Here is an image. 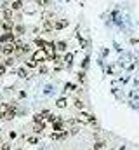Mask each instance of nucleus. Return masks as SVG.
<instances>
[{
    "label": "nucleus",
    "instance_id": "obj_20",
    "mask_svg": "<svg viewBox=\"0 0 139 150\" xmlns=\"http://www.w3.org/2000/svg\"><path fill=\"white\" fill-rule=\"evenodd\" d=\"M73 105H75L77 108H84V103H82L80 100H75V101H73Z\"/></svg>",
    "mask_w": 139,
    "mask_h": 150
},
{
    "label": "nucleus",
    "instance_id": "obj_13",
    "mask_svg": "<svg viewBox=\"0 0 139 150\" xmlns=\"http://www.w3.org/2000/svg\"><path fill=\"white\" fill-rule=\"evenodd\" d=\"M4 65H5V67H12V65H14V58H12V56H7V58L4 59Z\"/></svg>",
    "mask_w": 139,
    "mask_h": 150
},
{
    "label": "nucleus",
    "instance_id": "obj_15",
    "mask_svg": "<svg viewBox=\"0 0 139 150\" xmlns=\"http://www.w3.org/2000/svg\"><path fill=\"white\" fill-rule=\"evenodd\" d=\"M18 75H19L21 79H26V77H28V72H26V68H19V70H18Z\"/></svg>",
    "mask_w": 139,
    "mask_h": 150
},
{
    "label": "nucleus",
    "instance_id": "obj_8",
    "mask_svg": "<svg viewBox=\"0 0 139 150\" xmlns=\"http://www.w3.org/2000/svg\"><path fill=\"white\" fill-rule=\"evenodd\" d=\"M12 28H14L12 21H4V19H2V30H4V32H12Z\"/></svg>",
    "mask_w": 139,
    "mask_h": 150
},
{
    "label": "nucleus",
    "instance_id": "obj_19",
    "mask_svg": "<svg viewBox=\"0 0 139 150\" xmlns=\"http://www.w3.org/2000/svg\"><path fill=\"white\" fill-rule=\"evenodd\" d=\"M37 65H38V63H37V61H33V59H30V61L26 63V67H28V68H35Z\"/></svg>",
    "mask_w": 139,
    "mask_h": 150
},
{
    "label": "nucleus",
    "instance_id": "obj_22",
    "mask_svg": "<svg viewBox=\"0 0 139 150\" xmlns=\"http://www.w3.org/2000/svg\"><path fill=\"white\" fill-rule=\"evenodd\" d=\"M35 44H37V45H40V47H44V45H45V40H42V38H37V40H35Z\"/></svg>",
    "mask_w": 139,
    "mask_h": 150
},
{
    "label": "nucleus",
    "instance_id": "obj_17",
    "mask_svg": "<svg viewBox=\"0 0 139 150\" xmlns=\"http://www.w3.org/2000/svg\"><path fill=\"white\" fill-rule=\"evenodd\" d=\"M65 61H66V63H71V61H73V54H71V52H68V54H66V56H65Z\"/></svg>",
    "mask_w": 139,
    "mask_h": 150
},
{
    "label": "nucleus",
    "instance_id": "obj_10",
    "mask_svg": "<svg viewBox=\"0 0 139 150\" xmlns=\"http://www.w3.org/2000/svg\"><path fill=\"white\" fill-rule=\"evenodd\" d=\"M12 33H14V35H23V33H25V26H21V25H16V26L12 28Z\"/></svg>",
    "mask_w": 139,
    "mask_h": 150
},
{
    "label": "nucleus",
    "instance_id": "obj_23",
    "mask_svg": "<svg viewBox=\"0 0 139 150\" xmlns=\"http://www.w3.org/2000/svg\"><path fill=\"white\" fill-rule=\"evenodd\" d=\"M38 140H37V136H33V138H28V143H32V145H35Z\"/></svg>",
    "mask_w": 139,
    "mask_h": 150
},
{
    "label": "nucleus",
    "instance_id": "obj_16",
    "mask_svg": "<svg viewBox=\"0 0 139 150\" xmlns=\"http://www.w3.org/2000/svg\"><path fill=\"white\" fill-rule=\"evenodd\" d=\"M66 91H68V93H73V91H77V86H73V84H66Z\"/></svg>",
    "mask_w": 139,
    "mask_h": 150
},
{
    "label": "nucleus",
    "instance_id": "obj_11",
    "mask_svg": "<svg viewBox=\"0 0 139 150\" xmlns=\"http://www.w3.org/2000/svg\"><path fill=\"white\" fill-rule=\"evenodd\" d=\"M21 7H23V0H14V2L11 4V9H12V11H19Z\"/></svg>",
    "mask_w": 139,
    "mask_h": 150
},
{
    "label": "nucleus",
    "instance_id": "obj_24",
    "mask_svg": "<svg viewBox=\"0 0 139 150\" xmlns=\"http://www.w3.org/2000/svg\"><path fill=\"white\" fill-rule=\"evenodd\" d=\"M0 150H11V147H9V145H2V149Z\"/></svg>",
    "mask_w": 139,
    "mask_h": 150
},
{
    "label": "nucleus",
    "instance_id": "obj_9",
    "mask_svg": "<svg viewBox=\"0 0 139 150\" xmlns=\"http://www.w3.org/2000/svg\"><path fill=\"white\" fill-rule=\"evenodd\" d=\"M54 45H56V51H66V42L65 40H58V42H54Z\"/></svg>",
    "mask_w": 139,
    "mask_h": 150
},
{
    "label": "nucleus",
    "instance_id": "obj_4",
    "mask_svg": "<svg viewBox=\"0 0 139 150\" xmlns=\"http://www.w3.org/2000/svg\"><path fill=\"white\" fill-rule=\"evenodd\" d=\"M32 59L37 61V63L45 61V59H47V54H45V51H44V49H38V51H35L33 54H32Z\"/></svg>",
    "mask_w": 139,
    "mask_h": 150
},
{
    "label": "nucleus",
    "instance_id": "obj_7",
    "mask_svg": "<svg viewBox=\"0 0 139 150\" xmlns=\"http://www.w3.org/2000/svg\"><path fill=\"white\" fill-rule=\"evenodd\" d=\"M4 19L5 21H12V9L11 7H4Z\"/></svg>",
    "mask_w": 139,
    "mask_h": 150
},
{
    "label": "nucleus",
    "instance_id": "obj_21",
    "mask_svg": "<svg viewBox=\"0 0 139 150\" xmlns=\"http://www.w3.org/2000/svg\"><path fill=\"white\" fill-rule=\"evenodd\" d=\"M103 147H104V142H96V145H94V149H96V150L103 149Z\"/></svg>",
    "mask_w": 139,
    "mask_h": 150
},
{
    "label": "nucleus",
    "instance_id": "obj_5",
    "mask_svg": "<svg viewBox=\"0 0 139 150\" xmlns=\"http://www.w3.org/2000/svg\"><path fill=\"white\" fill-rule=\"evenodd\" d=\"M66 26H68V21H66V19H63V21L56 19V21L52 23V28H54V30H61V28H66Z\"/></svg>",
    "mask_w": 139,
    "mask_h": 150
},
{
    "label": "nucleus",
    "instance_id": "obj_25",
    "mask_svg": "<svg viewBox=\"0 0 139 150\" xmlns=\"http://www.w3.org/2000/svg\"><path fill=\"white\" fill-rule=\"evenodd\" d=\"M120 150H125V149H124V147H122V149H120Z\"/></svg>",
    "mask_w": 139,
    "mask_h": 150
},
{
    "label": "nucleus",
    "instance_id": "obj_14",
    "mask_svg": "<svg viewBox=\"0 0 139 150\" xmlns=\"http://www.w3.org/2000/svg\"><path fill=\"white\" fill-rule=\"evenodd\" d=\"M44 129H45V122H42V124H38V126L35 127V133H37V134H40V133H42Z\"/></svg>",
    "mask_w": 139,
    "mask_h": 150
},
{
    "label": "nucleus",
    "instance_id": "obj_18",
    "mask_svg": "<svg viewBox=\"0 0 139 150\" xmlns=\"http://www.w3.org/2000/svg\"><path fill=\"white\" fill-rule=\"evenodd\" d=\"M5 72H7V67H5L4 63H0V77H2V75H5Z\"/></svg>",
    "mask_w": 139,
    "mask_h": 150
},
{
    "label": "nucleus",
    "instance_id": "obj_3",
    "mask_svg": "<svg viewBox=\"0 0 139 150\" xmlns=\"http://www.w3.org/2000/svg\"><path fill=\"white\" fill-rule=\"evenodd\" d=\"M16 40V35L12 33V32H4V33H0V44H11V42H14Z\"/></svg>",
    "mask_w": 139,
    "mask_h": 150
},
{
    "label": "nucleus",
    "instance_id": "obj_12",
    "mask_svg": "<svg viewBox=\"0 0 139 150\" xmlns=\"http://www.w3.org/2000/svg\"><path fill=\"white\" fill-rule=\"evenodd\" d=\"M56 105H58L59 108H66V105H68V101H66V98H59V100L56 101Z\"/></svg>",
    "mask_w": 139,
    "mask_h": 150
},
{
    "label": "nucleus",
    "instance_id": "obj_6",
    "mask_svg": "<svg viewBox=\"0 0 139 150\" xmlns=\"http://www.w3.org/2000/svg\"><path fill=\"white\" fill-rule=\"evenodd\" d=\"M52 127H54V131H56V133L65 131V129H63V119H59V117H58V119L52 122Z\"/></svg>",
    "mask_w": 139,
    "mask_h": 150
},
{
    "label": "nucleus",
    "instance_id": "obj_2",
    "mask_svg": "<svg viewBox=\"0 0 139 150\" xmlns=\"http://www.w3.org/2000/svg\"><path fill=\"white\" fill-rule=\"evenodd\" d=\"M0 51L4 52V56H12V54L16 52V45H14V42H11V44H2V45H0Z\"/></svg>",
    "mask_w": 139,
    "mask_h": 150
},
{
    "label": "nucleus",
    "instance_id": "obj_1",
    "mask_svg": "<svg viewBox=\"0 0 139 150\" xmlns=\"http://www.w3.org/2000/svg\"><path fill=\"white\" fill-rule=\"evenodd\" d=\"M42 49L45 51V54H47V58H49V59H52V58L56 56V52H58V51H56L54 42H45V45H44Z\"/></svg>",
    "mask_w": 139,
    "mask_h": 150
}]
</instances>
